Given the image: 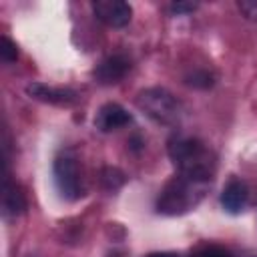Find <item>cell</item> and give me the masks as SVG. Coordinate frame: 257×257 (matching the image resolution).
I'll return each mask as SVG.
<instances>
[{
	"mask_svg": "<svg viewBox=\"0 0 257 257\" xmlns=\"http://www.w3.org/2000/svg\"><path fill=\"white\" fill-rule=\"evenodd\" d=\"M167 151L173 165L177 167V173L191 177L195 181L211 183L217 161L203 141L185 135H175L169 139Z\"/></svg>",
	"mask_w": 257,
	"mask_h": 257,
	"instance_id": "1",
	"label": "cell"
},
{
	"mask_svg": "<svg viewBox=\"0 0 257 257\" xmlns=\"http://www.w3.org/2000/svg\"><path fill=\"white\" fill-rule=\"evenodd\" d=\"M207 187L209 183L195 181L191 177L177 173L161 189L157 197V211L163 215H183L201 203Z\"/></svg>",
	"mask_w": 257,
	"mask_h": 257,
	"instance_id": "2",
	"label": "cell"
},
{
	"mask_svg": "<svg viewBox=\"0 0 257 257\" xmlns=\"http://www.w3.org/2000/svg\"><path fill=\"white\" fill-rule=\"evenodd\" d=\"M137 104L147 116H151L161 124H175L181 116V102L167 88L161 86L141 90Z\"/></svg>",
	"mask_w": 257,
	"mask_h": 257,
	"instance_id": "3",
	"label": "cell"
},
{
	"mask_svg": "<svg viewBox=\"0 0 257 257\" xmlns=\"http://www.w3.org/2000/svg\"><path fill=\"white\" fill-rule=\"evenodd\" d=\"M52 175H54V185L62 199L78 201L84 195L80 167H78V159H76L74 151L66 149L60 155H56V159L52 163Z\"/></svg>",
	"mask_w": 257,
	"mask_h": 257,
	"instance_id": "4",
	"label": "cell"
},
{
	"mask_svg": "<svg viewBox=\"0 0 257 257\" xmlns=\"http://www.w3.org/2000/svg\"><path fill=\"white\" fill-rule=\"evenodd\" d=\"M92 12L96 20L110 28H122L133 18V8L128 2L122 0H96L92 2Z\"/></svg>",
	"mask_w": 257,
	"mask_h": 257,
	"instance_id": "5",
	"label": "cell"
},
{
	"mask_svg": "<svg viewBox=\"0 0 257 257\" xmlns=\"http://www.w3.org/2000/svg\"><path fill=\"white\" fill-rule=\"evenodd\" d=\"M26 94L34 100L48 102V104H58V106H68L78 100V94L72 88H54L42 82H30L26 84Z\"/></svg>",
	"mask_w": 257,
	"mask_h": 257,
	"instance_id": "6",
	"label": "cell"
},
{
	"mask_svg": "<svg viewBox=\"0 0 257 257\" xmlns=\"http://www.w3.org/2000/svg\"><path fill=\"white\" fill-rule=\"evenodd\" d=\"M133 120L131 112L120 106L118 102H106L102 104L96 114H94V126L100 131V133H110V131H116V128H122L126 126L128 122Z\"/></svg>",
	"mask_w": 257,
	"mask_h": 257,
	"instance_id": "7",
	"label": "cell"
},
{
	"mask_svg": "<svg viewBox=\"0 0 257 257\" xmlns=\"http://www.w3.org/2000/svg\"><path fill=\"white\" fill-rule=\"evenodd\" d=\"M128 68H131V64H128V60L124 56L112 54V56L104 58L100 64H96V68L92 70V76L100 84H116V82H120L124 78Z\"/></svg>",
	"mask_w": 257,
	"mask_h": 257,
	"instance_id": "8",
	"label": "cell"
},
{
	"mask_svg": "<svg viewBox=\"0 0 257 257\" xmlns=\"http://www.w3.org/2000/svg\"><path fill=\"white\" fill-rule=\"evenodd\" d=\"M249 203V189L241 179H231L221 191V205L227 213L239 215Z\"/></svg>",
	"mask_w": 257,
	"mask_h": 257,
	"instance_id": "9",
	"label": "cell"
},
{
	"mask_svg": "<svg viewBox=\"0 0 257 257\" xmlns=\"http://www.w3.org/2000/svg\"><path fill=\"white\" fill-rule=\"evenodd\" d=\"M2 211L4 217H18L26 211V197L14 181H10L8 175H4V187H2Z\"/></svg>",
	"mask_w": 257,
	"mask_h": 257,
	"instance_id": "10",
	"label": "cell"
},
{
	"mask_svg": "<svg viewBox=\"0 0 257 257\" xmlns=\"http://www.w3.org/2000/svg\"><path fill=\"white\" fill-rule=\"evenodd\" d=\"M124 173L120 171V169H116V167H104L102 171H100V183H102V187L106 189V191H116V189H120L122 185H124Z\"/></svg>",
	"mask_w": 257,
	"mask_h": 257,
	"instance_id": "11",
	"label": "cell"
},
{
	"mask_svg": "<svg viewBox=\"0 0 257 257\" xmlns=\"http://www.w3.org/2000/svg\"><path fill=\"white\" fill-rule=\"evenodd\" d=\"M0 58H2V62H14L16 58H18V46H16V42H12L8 36H2L0 38Z\"/></svg>",
	"mask_w": 257,
	"mask_h": 257,
	"instance_id": "12",
	"label": "cell"
},
{
	"mask_svg": "<svg viewBox=\"0 0 257 257\" xmlns=\"http://www.w3.org/2000/svg\"><path fill=\"white\" fill-rule=\"evenodd\" d=\"M185 82L189 86H195V88H209V86H213V76L205 70H195L193 74H189L185 78Z\"/></svg>",
	"mask_w": 257,
	"mask_h": 257,
	"instance_id": "13",
	"label": "cell"
},
{
	"mask_svg": "<svg viewBox=\"0 0 257 257\" xmlns=\"http://www.w3.org/2000/svg\"><path fill=\"white\" fill-rule=\"evenodd\" d=\"M193 257H233L225 247H219V245H205L201 249L195 251Z\"/></svg>",
	"mask_w": 257,
	"mask_h": 257,
	"instance_id": "14",
	"label": "cell"
},
{
	"mask_svg": "<svg viewBox=\"0 0 257 257\" xmlns=\"http://www.w3.org/2000/svg\"><path fill=\"white\" fill-rule=\"evenodd\" d=\"M237 8L241 10V14L247 20L257 22V0H239L237 2Z\"/></svg>",
	"mask_w": 257,
	"mask_h": 257,
	"instance_id": "15",
	"label": "cell"
},
{
	"mask_svg": "<svg viewBox=\"0 0 257 257\" xmlns=\"http://www.w3.org/2000/svg\"><path fill=\"white\" fill-rule=\"evenodd\" d=\"M195 8H197V2H173V4L169 6V10H171L173 14H177V16L189 14V12H193Z\"/></svg>",
	"mask_w": 257,
	"mask_h": 257,
	"instance_id": "16",
	"label": "cell"
},
{
	"mask_svg": "<svg viewBox=\"0 0 257 257\" xmlns=\"http://www.w3.org/2000/svg\"><path fill=\"white\" fill-rule=\"evenodd\" d=\"M147 257H177V255H173V253H151Z\"/></svg>",
	"mask_w": 257,
	"mask_h": 257,
	"instance_id": "17",
	"label": "cell"
},
{
	"mask_svg": "<svg viewBox=\"0 0 257 257\" xmlns=\"http://www.w3.org/2000/svg\"><path fill=\"white\" fill-rule=\"evenodd\" d=\"M28 257H32V255H28Z\"/></svg>",
	"mask_w": 257,
	"mask_h": 257,
	"instance_id": "18",
	"label": "cell"
}]
</instances>
